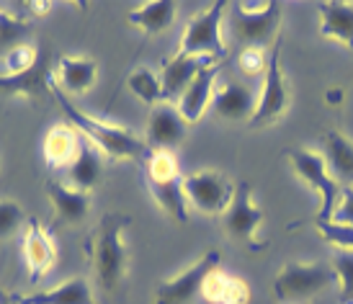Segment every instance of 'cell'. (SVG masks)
<instances>
[{
    "mask_svg": "<svg viewBox=\"0 0 353 304\" xmlns=\"http://www.w3.org/2000/svg\"><path fill=\"white\" fill-rule=\"evenodd\" d=\"M44 191L50 196L52 206H54V214H57V222H65V225H80L90 212V196L83 194L78 188L65 186L59 181H47L44 183Z\"/></svg>",
    "mask_w": 353,
    "mask_h": 304,
    "instance_id": "cell-17",
    "label": "cell"
},
{
    "mask_svg": "<svg viewBox=\"0 0 353 304\" xmlns=\"http://www.w3.org/2000/svg\"><path fill=\"white\" fill-rule=\"evenodd\" d=\"M330 222H338V225H348L353 227V186L343 188V194H341V201L335 206L333 216H330Z\"/></svg>",
    "mask_w": 353,
    "mask_h": 304,
    "instance_id": "cell-34",
    "label": "cell"
},
{
    "mask_svg": "<svg viewBox=\"0 0 353 304\" xmlns=\"http://www.w3.org/2000/svg\"><path fill=\"white\" fill-rule=\"evenodd\" d=\"M219 261H222L219 250L204 253L196 263L188 265L186 271H181L178 276L157 286L155 304H188L196 294H201V284L206 281V276L219 268Z\"/></svg>",
    "mask_w": 353,
    "mask_h": 304,
    "instance_id": "cell-10",
    "label": "cell"
},
{
    "mask_svg": "<svg viewBox=\"0 0 353 304\" xmlns=\"http://www.w3.org/2000/svg\"><path fill=\"white\" fill-rule=\"evenodd\" d=\"M176 0H152V3H145L134 8L127 16V21L132 26L142 29L145 34H163L173 26L176 21Z\"/></svg>",
    "mask_w": 353,
    "mask_h": 304,
    "instance_id": "cell-25",
    "label": "cell"
},
{
    "mask_svg": "<svg viewBox=\"0 0 353 304\" xmlns=\"http://www.w3.org/2000/svg\"><path fill=\"white\" fill-rule=\"evenodd\" d=\"M330 261L341 284V302L353 304V250H335Z\"/></svg>",
    "mask_w": 353,
    "mask_h": 304,
    "instance_id": "cell-29",
    "label": "cell"
},
{
    "mask_svg": "<svg viewBox=\"0 0 353 304\" xmlns=\"http://www.w3.org/2000/svg\"><path fill=\"white\" fill-rule=\"evenodd\" d=\"M281 44H284V37L279 34V39L274 41L271 54H268V70L263 75V88L258 96V106H255V114L248 121L250 129H263L276 124L289 106V88L284 83V72H281Z\"/></svg>",
    "mask_w": 353,
    "mask_h": 304,
    "instance_id": "cell-6",
    "label": "cell"
},
{
    "mask_svg": "<svg viewBox=\"0 0 353 304\" xmlns=\"http://www.w3.org/2000/svg\"><path fill=\"white\" fill-rule=\"evenodd\" d=\"M29 31V23L26 21H19L13 19L8 10L0 8V44H13V41H19L21 34H26ZM16 47V44H13Z\"/></svg>",
    "mask_w": 353,
    "mask_h": 304,
    "instance_id": "cell-33",
    "label": "cell"
},
{
    "mask_svg": "<svg viewBox=\"0 0 353 304\" xmlns=\"http://www.w3.org/2000/svg\"><path fill=\"white\" fill-rule=\"evenodd\" d=\"M237 8L245 10V13H261V10L268 8V0H263V3H237Z\"/></svg>",
    "mask_w": 353,
    "mask_h": 304,
    "instance_id": "cell-35",
    "label": "cell"
},
{
    "mask_svg": "<svg viewBox=\"0 0 353 304\" xmlns=\"http://www.w3.org/2000/svg\"><path fill=\"white\" fill-rule=\"evenodd\" d=\"M227 0H214L206 10L186 23L181 37V54H199L222 62L227 57V47L222 41V19H225Z\"/></svg>",
    "mask_w": 353,
    "mask_h": 304,
    "instance_id": "cell-4",
    "label": "cell"
},
{
    "mask_svg": "<svg viewBox=\"0 0 353 304\" xmlns=\"http://www.w3.org/2000/svg\"><path fill=\"white\" fill-rule=\"evenodd\" d=\"M312 225L317 227V232L323 235L325 243H330L335 250H353V227L348 225H338V222H320V219H312Z\"/></svg>",
    "mask_w": 353,
    "mask_h": 304,
    "instance_id": "cell-30",
    "label": "cell"
},
{
    "mask_svg": "<svg viewBox=\"0 0 353 304\" xmlns=\"http://www.w3.org/2000/svg\"><path fill=\"white\" fill-rule=\"evenodd\" d=\"M101 173H103V155L96 145H90L88 139L83 137L78 157L72 160V165L68 168V176L72 188H78L83 194H88L90 188L99 183Z\"/></svg>",
    "mask_w": 353,
    "mask_h": 304,
    "instance_id": "cell-24",
    "label": "cell"
},
{
    "mask_svg": "<svg viewBox=\"0 0 353 304\" xmlns=\"http://www.w3.org/2000/svg\"><path fill=\"white\" fill-rule=\"evenodd\" d=\"M216 75H219V65L201 70L196 78H194V83L186 88V93L181 96V101L176 103L178 111H181V116L186 119L188 127L196 124L199 119L204 116L206 108L212 106V99H214V90H216L214 88Z\"/></svg>",
    "mask_w": 353,
    "mask_h": 304,
    "instance_id": "cell-16",
    "label": "cell"
},
{
    "mask_svg": "<svg viewBox=\"0 0 353 304\" xmlns=\"http://www.w3.org/2000/svg\"><path fill=\"white\" fill-rule=\"evenodd\" d=\"M0 304H21V294H10L0 289Z\"/></svg>",
    "mask_w": 353,
    "mask_h": 304,
    "instance_id": "cell-37",
    "label": "cell"
},
{
    "mask_svg": "<svg viewBox=\"0 0 353 304\" xmlns=\"http://www.w3.org/2000/svg\"><path fill=\"white\" fill-rule=\"evenodd\" d=\"M320 34L325 39L341 41L343 47L353 50V3L333 0L320 3Z\"/></svg>",
    "mask_w": 353,
    "mask_h": 304,
    "instance_id": "cell-21",
    "label": "cell"
},
{
    "mask_svg": "<svg viewBox=\"0 0 353 304\" xmlns=\"http://www.w3.org/2000/svg\"><path fill=\"white\" fill-rule=\"evenodd\" d=\"M232 8V34L243 41L245 47H255V50H265L271 41L279 39V23H281V3L271 0L268 8L261 13H245L237 8V3L230 6Z\"/></svg>",
    "mask_w": 353,
    "mask_h": 304,
    "instance_id": "cell-9",
    "label": "cell"
},
{
    "mask_svg": "<svg viewBox=\"0 0 353 304\" xmlns=\"http://www.w3.org/2000/svg\"><path fill=\"white\" fill-rule=\"evenodd\" d=\"M21 304H96L93 302V289L83 276H72L65 284L54 286L50 292L21 296Z\"/></svg>",
    "mask_w": 353,
    "mask_h": 304,
    "instance_id": "cell-26",
    "label": "cell"
},
{
    "mask_svg": "<svg viewBox=\"0 0 353 304\" xmlns=\"http://www.w3.org/2000/svg\"><path fill=\"white\" fill-rule=\"evenodd\" d=\"M127 88L137 96L142 103H148L150 108H155L157 103H165V96H163V83L157 78L152 70L139 68L134 70L127 80Z\"/></svg>",
    "mask_w": 353,
    "mask_h": 304,
    "instance_id": "cell-27",
    "label": "cell"
},
{
    "mask_svg": "<svg viewBox=\"0 0 353 304\" xmlns=\"http://www.w3.org/2000/svg\"><path fill=\"white\" fill-rule=\"evenodd\" d=\"M325 101H327L330 106H338V103L343 101V90H341V88H330L327 93H325Z\"/></svg>",
    "mask_w": 353,
    "mask_h": 304,
    "instance_id": "cell-36",
    "label": "cell"
},
{
    "mask_svg": "<svg viewBox=\"0 0 353 304\" xmlns=\"http://www.w3.org/2000/svg\"><path fill=\"white\" fill-rule=\"evenodd\" d=\"M338 281L330 263H286L274 278V294L281 302L310 299Z\"/></svg>",
    "mask_w": 353,
    "mask_h": 304,
    "instance_id": "cell-5",
    "label": "cell"
},
{
    "mask_svg": "<svg viewBox=\"0 0 353 304\" xmlns=\"http://www.w3.org/2000/svg\"><path fill=\"white\" fill-rule=\"evenodd\" d=\"M39 62V50L34 44H16L0 59V75H23Z\"/></svg>",
    "mask_w": 353,
    "mask_h": 304,
    "instance_id": "cell-28",
    "label": "cell"
},
{
    "mask_svg": "<svg viewBox=\"0 0 353 304\" xmlns=\"http://www.w3.org/2000/svg\"><path fill=\"white\" fill-rule=\"evenodd\" d=\"M23 209L10 199H0V237H10L23 225Z\"/></svg>",
    "mask_w": 353,
    "mask_h": 304,
    "instance_id": "cell-32",
    "label": "cell"
},
{
    "mask_svg": "<svg viewBox=\"0 0 353 304\" xmlns=\"http://www.w3.org/2000/svg\"><path fill=\"white\" fill-rule=\"evenodd\" d=\"M132 225V216L124 212H108L99 219V225L90 230L88 240H85V255L90 261V268L99 278V284L111 292L124 278L127 271V245L121 240V232Z\"/></svg>",
    "mask_w": 353,
    "mask_h": 304,
    "instance_id": "cell-2",
    "label": "cell"
},
{
    "mask_svg": "<svg viewBox=\"0 0 353 304\" xmlns=\"http://www.w3.org/2000/svg\"><path fill=\"white\" fill-rule=\"evenodd\" d=\"M235 186L225 173L219 170H199L194 176L183 178V191H186L188 204H194L201 214L222 216L227 206L235 199Z\"/></svg>",
    "mask_w": 353,
    "mask_h": 304,
    "instance_id": "cell-8",
    "label": "cell"
},
{
    "mask_svg": "<svg viewBox=\"0 0 353 304\" xmlns=\"http://www.w3.org/2000/svg\"><path fill=\"white\" fill-rule=\"evenodd\" d=\"M52 99L57 101V106L62 108V114L68 116V124H72V127L78 129L80 134L88 139L90 145H96V148L101 150V155L108 157V160H134L139 165H148L150 157L155 155V152L148 148V142L139 139L132 129L114 127V124L99 121V119L88 116L85 111H80V108L65 96V90L57 88V83L52 85Z\"/></svg>",
    "mask_w": 353,
    "mask_h": 304,
    "instance_id": "cell-1",
    "label": "cell"
},
{
    "mask_svg": "<svg viewBox=\"0 0 353 304\" xmlns=\"http://www.w3.org/2000/svg\"><path fill=\"white\" fill-rule=\"evenodd\" d=\"M289 160H292V165H294L296 176L302 178L307 186H312L314 191L320 194V212H317L312 219L327 222V219L333 216L338 201H341L343 188L338 186L335 178L327 173L325 157L312 152V150H289Z\"/></svg>",
    "mask_w": 353,
    "mask_h": 304,
    "instance_id": "cell-7",
    "label": "cell"
},
{
    "mask_svg": "<svg viewBox=\"0 0 353 304\" xmlns=\"http://www.w3.org/2000/svg\"><path fill=\"white\" fill-rule=\"evenodd\" d=\"M188 124L181 116L176 103H157L150 111V124H148V148L152 152H173V150L186 139Z\"/></svg>",
    "mask_w": 353,
    "mask_h": 304,
    "instance_id": "cell-12",
    "label": "cell"
},
{
    "mask_svg": "<svg viewBox=\"0 0 353 304\" xmlns=\"http://www.w3.org/2000/svg\"><path fill=\"white\" fill-rule=\"evenodd\" d=\"M99 65L88 57H59L54 68V83L59 90H68L75 96H83L85 90L96 85Z\"/></svg>",
    "mask_w": 353,
    "mask_h": 304,
    "instance_id": "cell-18",
    "label": "cell"
},
{
    "mask_svg": "<svg viewBox=\"0 0 353 304\" xmlns=\"http://www.w3.org/2000/svg\"><path fill=\"white\" fill-rule=\"evenodd\" d=\"M255 106H258V101L253 99V93L240 83H227L222 88H216L214 99H212V111L227 121H243V119L250 121Z\"/></svg>",
    "mask_w": 353,
    "mask_h": 304,
    "instance_id": "cell-19",
    "label": "cell"
},
{
    "mask_svg": "<svg viewBox=\"0 0 353 304\" xmlns=\"http://www.w3.org/2000/svg\"><path fill=\"white\" fill-rule=\"evenodd\" d=\"M263 225V209H258L250 196V183L240 181L235 186V199L222 214V230L248 247H258V227Z\"/></svg>",
    "mask_w": 353,
    "mask_h": 304,
    "instance_id": "cell-11",
    "label": "cell"
},
{
    "mask_svg": "<svg viewBox=\"0 0 353 304\" xmlns=\"http://www.w3.org/2000/svg\"><path fill=\"white\" fill-rule=\"evenodd\" d=\"M325 165L327 173L335 178L341 188H348L353 183V142L341 134V132H327L325 134Z\"/></svg>",
    "mask_w": 353,
    "mask_h": 304,
    "instance_id": "cell-22",
    "label": "cell"
},
{
    "mask_svg": "<svg viewBox=\"0 0 353 304\" xmlns=\"http://www.w3.org/2000/svg\"><path fill=\"white\" fill-rule=\"evenodd\" d=\"M52 85H54V68L52 57L44 52L39 54V62L23 72V75H0V96H21L31 101L52 99Z\"/></svg>",
    "mask_w": 353,
    "mask_h": 304,
    "instance_id": "cell-13",
    "label": "cell"
},
{
    "mask_svg": "<svg viewBox=\"0 0 353 304\" xmlns=\"http://www.w3.org/2000/svg\"><path fill=\"white\" fill-rule=\"evenodd\" d=\"M80 145H83V134L72 124H54L47 132L44 139V157L50 168H70L72 160L78 157Z\"/></svg>",
    "mask_w": 353,
    "mask_h": 304,
    "instance_id": "cell-20",
    "label": "cell"
},
{
    "mask_svg": "<svg viewBox=\"0 0 353 304\" xmlns=\"http://www.w3.org/2000/svg\"><path fill=\"white\" fill-rule=\"evenodd\" d=\"M201 296L212 304H248L250 302V286L243 278L227 276L216 268L201 284Z\"/></svg>",
    "mask_w": 353,
    "mask_h": 304,
    "instance_id": "cell-23",
    "label": "cell"
},
{
    "mask_svg": "<svg viewBox=\"0 0 353 304\" xmlns=\"http://www.w3.org/2000/svg\"><path fill=\"white\" fill-rule=\"evenodd\" d=\"M23 258L29 265L31 284H37L39 278L50 274L57 261V247L37 216H29V227H26V237H23Z\"/></svg>",
    "mask_w": 353,
    "mask_h": 304,
    "instance_id": "cell-15",
    "label": "cell"
},
{
    "mask_svg": "<svg viewBox=\"0 0 353 304\" xmlns=\"http://www.w3.org/2000/svg\"><path fill=\"white\" fill-rule=\"evenodd\" d=\"M145 183L155 204L178 225L188 222V199L183 191V176L178 170L173 152H155L145 165Z\"/></svg>",
    "mask_w": 353,
    "mask_h": 304,
    "instance_id": "cell-3",
    "label": "cell"
},
{
    "mask_svg": "<svg viewBox=\"0 0 353 304\" xmlns=\"http://www.w3.org/2000/svg\"><path fill=\"white\" fill-rule=\"evenodd\" d=\"M237 68H240V72L248 75V78L265 75V70H268V54H265V50L245 47V50L237 54Z\"/></svg>",
    "mask_w": 353,
    "mask_h": 304,
    "instance_id": "cell-31",
    "label": "cell"
},
{
    "mask_svg": "<svg viewBox=\"0 0 353 304\" xmlns=\"http://www.w3.org/2000/svg\"><path fill=\"white\" fill-rule=\"evenodd\" d=\"M219 65L212 57H199V54H181L176 57L163 59V72H160V83H163V96L168 103H178L181 96L186 93V88L194 83L201 70L214 68Z\"/></svg>",
    "mask_w": 353,
    "mask_h": 304,
    "instance_id": "cell-14",
    "label": "cell"
}]
</instances>
